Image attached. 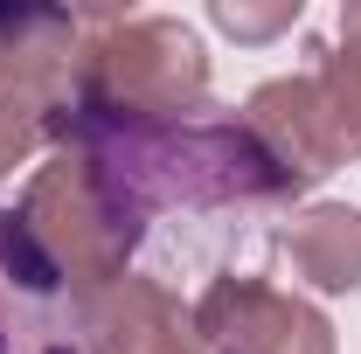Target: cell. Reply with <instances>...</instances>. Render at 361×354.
Returning a JSON list of instances; mask_svg holds the SVG:
<instances>
[{"label": "cell", "instance_id": "cell-6", "mask_svg": "<svg viewBox=\"0 0 361 354\" xmlns=\"http://www.w3.org/2000/svg\"><path fill=\"white\" fill-rule=\"evenodd\" d=\"M84 354H195V319H180L174 292L153 278H118L97 299H84L77 326Z\"/></svg>", "mask_w": 361, "mask_h": 354}, {"label": "cell", "instance_id": "cell-5", "mask_svg": "<svg viewBox=\"0 0 361 354\" xmlns=\"http://www.w3.org/2000/svg\"><path fill=\"white\" fill-rule=\"evenodd\" d=\"M188 319L209 354H334L326 312H313L306 299L278 292L264 278H216Z\"/></svg>", "mask_w": 361, "mask_h": 354}, {"label": "cell", "instance_id": "cell-7", "mask_svg": "<svg viewBox=\"0 0 361 354\" xmlns=\"http://www.w3.org/2000/svg\"><path fill=\"white\" fill-rule=\"evenodd\" d=\"M285 257L319 292H355L361 285V216L348 202H313L285 229Z\"/></svg>", "mask_w": 361, "mask_h": 354}, {"label": "cell", "instance_id": "cell-8", "mask_svg": "<svg viewBox=\"0 0 361 354\" xmlns=\"http://www.w3.org/2000/svg\"><path fill=\"white\" fill-rule=\"evenodd\" d=\"M77 56V14L56 7H0V90L7 84H56Z\"/></svg>", "mask_w": 361, "mask_h": 354}, {"label": "cell", "instance_id": "cell-4", "mask_svg": "<svg viewBox=\"0 0 361 354\" xmlns=\"http://www.w3.org/2000/svg\"><path fill=\"white\" fill-rule=\"evenodd\" d=\"M84 299L63 264L0 209V354H84Z\"/></svg>", "mask_w": 361, "mask_h": 354}, {"label": "cell", "instance_id": "cell-3", "mask_svg": "<svg viewBox=\"0 0 361 354\" xmlns=\"http://www.w3.org/2000/svg\"><path fill=\"white\" fill-rule=\"evenodd\" d=\"M14 216L28 222V236L63 264V278L77 285V299H97L104 285L126 278V250L139 243V222H146L77 153H56L42 174L28 181V195H21Z\"/></svg>", "mask_w": 361, "mask_h": 354}, {"label": "cell", "instance_id": "cell-1", "mask_svg": "<svg viewBox=\"0 0 361 354\" xmlns=\"http://www.w3.org/2000/svg\"><path fill=\"white\" fill-rule=\"evenodd\" d=\"M56 90L111 118H188L209 97V56L167 14H77V56Z\"/></svg>", "mask_w": 361, "mask_h": 354}, {"label": "cell", "instance_id": "cell-9", "mask_svg": "<svg viewBox=\"0 0 361 354\" xmlns=\"http://www.w3.org/2000/svg\"><path fill=\"white\" fill-rule=\"evenodd\" d=\"M42 146V84H7L0 90V174H14Z\"/></svg>", "mask_w": 361, "mask_h": 354}, {"label": "cell", "instance_id": "cell-2", "mask_svg": "<svg viewBox=\"0 0 361 354\" xmlns=\"http://www.w3.org/2000/svg\"><path fill=\"white\" fill-rule=\"evenodd\" d=\"M243 126L257 133L292 188L334 174L361 153V0L341 7V42L313 49V70L250 90Z\"/></svg>", "mask_w": 361, "mask_h": 354}, {"label": "cell", "instance_id": "cell-10", "mask_svg": "<svg viewBox=\"0 0 361 354\" xmlns=\"http://www.w3.org/2000/svg\"><path fill=\"white\" fill-rule=\"evenodd\" d=\"M209 21H216L223 35H236V42H271V35H285V28L299 21V0H278V7H243V0H236V7H216Z\"/></svg>", "mask_w": 361, "mask_h": 354}]
</instances>
